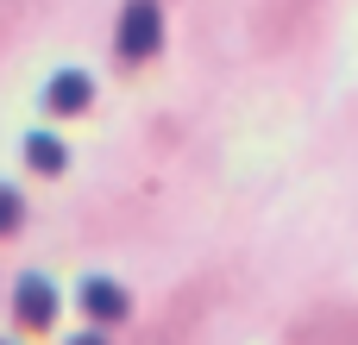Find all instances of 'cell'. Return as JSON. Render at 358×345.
I'll return each instance as SVG.
<instances>
[{
	"instance_id": "obj_1",
	"label": "cell",
	"mask_w": 358,
	"mask_h": 345,
	"mask_svg": "<svg viewBox=\"0 0 358 345\" xmlns=\"http://www.w3.org/2000/svg\"><path fill=\"white\" fill-rule=\"evenodd\" d=\"M13 314H19V327H50L57 321V289H50V277H19V289H13Z\"/></svg>"
},
{
	"instance_id": "obj_2",
	"label": "cell",
	"mask_w": 358,
	"mask_h": 345,
	"mask_svg": "<svg viewBox=\"0 0 358 345\" xmlns=\"http://www.w3.org/2000/svg\"><path fill=\"white\" fill-rule=\"evenodd\" d=\"M157 25H164L157 6H126V13H120V57H126V63L151 57V50H157Z\"/></svg>"
},
{
	"instance_id": "obj_3",
	"label": "cell",
	"mask_w": 358,
	"mask_h": 345,
	"mask_svg": "<svg viewBox=\"0 0 358 345\" xmlns=\"http://www.w3.org/2000/svg\"><path fill=\"white\" fill-rule=\"evenodd\" d=\"M88 94H94L88 69H63V75H50V88H44V107H50V113H82V107H88Z\"/></svg>"
},
{
	"instance_id": "obj_4",
	"label": "cell",
	"mask_w": 358,
	"mask_h": 345,
	"mask_svg": "<svg viewBox=\"0 0 358 345\" xmlns=\"http://www.w3.org/2000/svg\"><path fill=\"white\" fill-rule=\"evenodd\" d=\"M82 308H88L94 321H126V308H132V302H126V289H120V283L88 277V283H82Z\"/></svg>"
},
{
	"instance_id": "obj_5",
	"label": "cell",
	"mask_w": 358,
	"mask_h": 345,
	"mask_svg": "<svg viewBox=\"0 0 358 345\" xmlns=\"http://www.w3.org/2000/svg\"><path fill=\"white\" fill-rule=\"evenodd\" d=\"M25 163H31V170H63V145H57L50 132H31V138H25Z\"/></svg>"
},
{
	"instance_id": "obj_6",
	"label": "cell",
	"mask_w": 358,
	"mask_h": 345,
	"mask_svg": "<svg viewBox=\"0 0 358 345\" xmlns=\"http://www.w3.org/2000/svg\"><path fill=\"white\" fill-rule=\"evenodd\" d=\"M19 214H25L19 189H6V182H0V233H13V226H19Z\"/></svg>"
},
{
	"instance_id": "obj_7",
	"label": "cell",
	"mask_w": 358,
	"mask_h": 345,
	"mask_svg": "<svg viewBox=\"0 0 358 345\" xmlns=\"http://www.w3.org/2000/svg\"><path fill=\"white\" fill-rule=\"evenodd\" d=\"M69 345H107V339H101V333H82V339H69Z\"/></svg>"
}]
</instances>
